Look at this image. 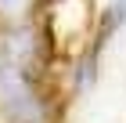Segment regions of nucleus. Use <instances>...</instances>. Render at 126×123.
Here are the masks:
<instances>
[{
  "instance_id": "nucleus-3",
  "label": "nucleus",
  "mask_w": 126,
  "mask_h": 123,
  "mask_svg": "<svg viewBox=\"0 0 126 123\" xmlns=\"http://www.w3.org/2000/svg\"><path fill=\"white\" fill-rule=\"evenodd\" d=\"M123 25H126V0H112L105 7V15L97 18V36L108 40V36H115Z\"/></svg>"
},
{
  "instance_id": "nucleus-2",
  "label": "nucleus",
  "mask_w": 126,
  "mask_h": 123,
  "mask_svg": "<svg viewBox=\"0 0 126 123\" xmlns=\"http://www.w3.org/2000/svg\"><path fill=\"white\" fill-rule=\"evenodd\" d=\"M36 7H40V0H0V29L32 22Z\"/></svg>"
},
{
  "instance_id": "nucleus-1",
  "label": "nucleus",
  "mask_w": 126,
  "mask_h": 123,
  "mask_svg": "<svg viewBox=\"0 0 126 123\" xmlns=\"http://www.w3.org/2000/svg\"><path fill=\"white\" fill-rule=\"evenodd\" d=\"M40 36L50 58H79L97 40L94 0H40Z\"/></svg>"
}]
</instances>
